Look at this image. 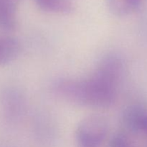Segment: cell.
I'll use <instances>...</instances> for the list:
<instances>
[{"label": "cell", "mask_w": 147, "mask_h": 147, "mask_svg": "<svg viewBox=\"0 0 147 147\" xmlns=\"http://www.w3.org/2000/svg\"><path fill=\"white\" fill-rule=\"evenodd\" d=\"M143 0H108L110 11L116 16H126L139 8Z\"/></svg>", "instance_id": "52a82bcc"}, {"label": "cell", "mask_w": 147, "mask_h": 147, "mask_svg": "<svg viewBox=\"0 0 147 147\" xmlns=\"http://www.w3.org/2000/svg\"><path fill=\"white\" fill-rule=\"evenodd\" d=\"M143 132H144V133L146 134H147V119H146V123H145L144 128Z\"/></svg>", "instance_id": "30bf717a"}, {"label": "cell", "mask_w": 147, "mask_h": 147, "mask_svg": "<svg viewBox=\"0 0 147 147\" xmlns=\"http://www.w3.org/2000/svg\"><path fill=\"white\" fill-rule=\"evenodd\" d=\"M123 72L121 59L108 54L100 60L91 76L83 79H59L53 84V91L63 100L79 106L110 107L116 100Z\"/></svg>", "instance_id": "6da1fadb"}, {"label": "cell", "mask_w": 147, "mask_h": 147, "mask_svg": "<svg viewBox=\"0 0 147 147\" xmlns=\"http://www.w3.org/2000/svg\"><path fill=\"white\" fill-rule=\"evenodd\" d=\"M20 0H0V27L11 30L16 25V11Z\"/></svg>", "instance_id": "8992f818"}, {"label": "cell", "mask_w": 147, "mask_h": 147, "mask_svg": "<svg viewBox=\"0 0 147 147\" xmlns=\"http://www.w3.org/2000/svg\"><path fill=\"white\" fill-rule=\"evenodd\" d=\"M21 46L17 39L0 36V65H5L14 61L20 53Z\"/></svg>", "instance_id": "5b68a950"}, {"label": "cell", "mask_w": 147, "mask_h": 147, "mask_svg": "<svg viewBox=\"0 0 147 147\" xmlns=\"http://www.w3.org/2000/svg\"><path fill=\"white\" fill-rule=\"evenodd\" d=\"M3 114L10 123H16L21 119L25 110L24 95L17 88L6 89L1 96Z\"/></svg>", "instance_id": "3957f363"}, {"label": "cell", "mask_w": 147, "mask_h": 147, "mask_svg": "<svg viewBox=\"0 0 147 147\" xmlns=\"http://www.w3.org/2000/svg\"><path fill=\"white\" fill-rule=\"evenodd\" d=\"M147 119V111L141 105H131L123 113L122 121L126 129L133 132H143Z\"/></svg>", "instance_id": "277c9868"}, {"label": "cell", "mask_w": 147, "mask_h": 147, "mask_svg": "<svg viewBox=\"0 0 147 147\" xmlns=\"http://www.w3.org/2000/svg\"><path fill=\"white\" fill-rule=\"evenodd\" d=\"M110 147H132L129 139L122 134H116L112 138Z\"/></svg>", "instance_id": "9c48e42d"}, {"label": "cell", "mask_w": 147, "mask_h": 147, "mask_svg": "<svg viewBox=\"0 0 147 147\" xmlns=\"http://www.w3.org/2000/svg\"><path fill=\"white\" fill-rule=\"evenodd\" d=\"M108 122L101 115L93 114L80 121L76 134L78 147H100L108 132Z\"/></svg>", "instance_id": "7a4b0ae2"}, {"label": "cell", "mask_w": 147, "mask_h": 147, "mask_svg": "<svg viewBox=\"0 0 147 147\" xmlns=\"http://www.w3.org/2000/svg\"><path fill=\"white\" fill-rule=\"evenodd\" d=\"M41 9L55 14H68L73 9L70 0H35Z\"/></svg>", "instance_id": "ba28073f"}]
</instances>
